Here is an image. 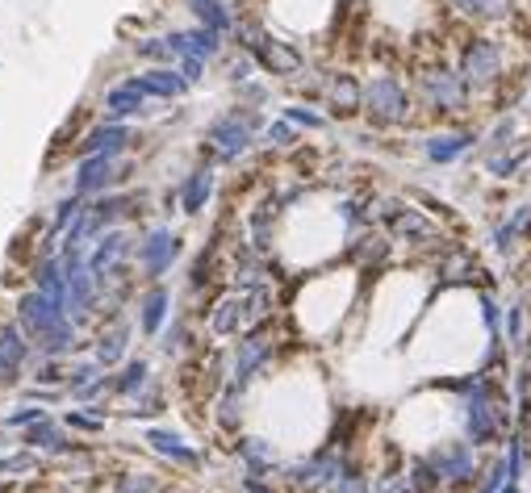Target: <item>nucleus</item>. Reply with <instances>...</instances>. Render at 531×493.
<instances>
[{"instance_id":"6e6552de","label":"nucleus","mask_w":531,"mask_h":493,"mask_svg":"<svg viewBox=\"0 0 531 493\" xmlns=\"http://www.w3.org/2000/svg\"><path fill=\"white\" fill-rule=\"evenodd\" d=\"M477 143H481L477 130H435V134H427L423 155L431 163H456V159H465Z\"/></svg>"},{"instance_id":"dca6fc26","label":"nucleus","mask_w":531,"mask_h":493,"mask_svg":"<svg viewBox=\"0 0 531 493\" xmlns=\"http://www.w3.org/2000/svg\"><path fill=\"white\" fill-rule=\"evenodd\" d=\"M289 122L310 126V130H314V126H322V122H318V113H310V109H302V105H293V109H289Z\"/></svg>"},{"instance_id":"20e7f679","label":"nucleus","mask_w":531,"mask_h":493,"mask_svg":"<svg viewBox=\"0 0 531 493\" xmlns=\"http://www.w3.org/2000/svg\"><path fill=\"white\" fill-rule=\"evenodd\" d=\"M440 5L473 30H511L527 21V0H440Z\"/></svg>"},{"instance_id":"0eeeda50","label":"nucleus","mask_w":531,"mask_h":493,"mask_svg":"<svg viewBox=\"0 0 531 493\" xmlns=\"http://www.w3.org/2000/svg\"><path fill=\"white\" fill-rule=\"evenodd\" d=\"M477 443H448V448H440L431 456L435 473H440L444 485H465L473 473H477Z\"/></svg>"},{"instance_id":"f257e3e1","label":"nucleus","mask_w":531,"mask_h":493,"mask_svg":"<svg viewBox=\"0 0 531 493\" xmlns=\"http://www.w3.org/2000/svg\"><path fill=\"white\" fill-rule=\"evenodd\" d=\"M456 72L465 76L473 97H502L506 76H511V46L498 38V30H473L465 26L456 42Z\"/></svg>"},{"instance_id":"ddd939ff","label":"nucleus","mask_w":531,"mask_h":493,"mask_svg":"<svg viewBox=\"0 0 531 493\" xmlns=\"http://www.w3.org/2000/svg\"><path fill=\"white\" fill-rule=\"evenodd\" d=\"M506 485V460H498V464H490V473L481 477V485H477V493H498Z\"/></svg>"},{"instance_id":"7ed1b4c3","label":"nucleus","mask_w":531,"mask_h":493,"mask_svg":"<svg viewBox=\"0 0 531 493\" xmlns=\"http://www.w3.org/2000/svg\"><path fill=\"white\" fill-rule=\"evenodd\" d=\"M414 105H419V101H414V92L398 76H389V72H381V76H373L364 84V117L373 126H381V130L406 126Z\"/></svg>"},{"instance_id":"f3484780","label":"nucleus","mask_w":531,"mask_h":493,"mask_svg":"<svg viewBox=\"0 0 531 493\" xmlns=\"http://www.w3.org/2000/svg\"><path fill=\"white\" fill-rule=\"evenodd\" d=\"M527 9H531V0H527Z\"/></svg>"},{"instance_id":"9b49d317","label":"nucleus","mask_w":531,"mask_h":493,"mask_svg":"<svg viewBox=\"0 0 531 493\" xmlns=\"http://www.w3.org/2000/svg\"><path fill=\"white\" fill-rule=\"evenodd\" d=\"M527 163H531V138H519V143H511L506 151H490L486 155V172L494 180H515Z\"/></svg>"},{"instance_id":"39448f33","label":"nucleus","mask_w":531,"mask_h":493,"mask_svg":"<svg viewBox=\"0 0 531 493\" xmlns=\"http://www.w3.org/2000/svg\"><path fill=\"white\" fill-rule=\"evenodd\" d=\"M385 226L394 234L398 243H410V247H444V234L435 230V222L414 205H389L385 209Z\"/></svg>"},{"instance_id":"9d476101","label":"nucleus","mask_w":531,"mask_h":493,"mask_svg":"<svg viewBox=\"0 0 531 493\" xmlns=\"http://www.w3.org/2000/svg\"><path fill=\"white\" fill-rule=\"evenodd\" d=\"M531 243V205H511L506 209V218L494 226V251L511 255L519 247Z\"/></svg>"},{"instance_id":"2eb2a0df","label":"nucleus","mask_w":531,"mask_h":493,"mask_svg":"<svg viewBox=\"0 0 531 493\" xmlns=\"http://www.w3.org/2000/svg\"><path fill=\"white\" fill-rule=\"evenodd\" d=\"M293 126H285V122H276V126H268V143H276V147H293Z\"/></svg>"},{"instance_id":"423d86ee","label":"nucleus","mask_w":531,"mask_h":493,"mask_svg":"<svg viewBox=\"0 0 531 493\" xmlns=\"http://www.w3.org/2000/svg\"><path fill=\"white\" fill-rule=\"evenodd\" d=\"M251 59H256L264 72H272V76H297V72L306 67V55L297 51L293 42H281V38H272V34H264V38L256 42Z\"/></svg>"},{"instance_id":"4468645a","label":"nucleus","mask_w":531,"mask_h":493,"mask_svg":"<svg viewBox=\"0 0 531 493\" xmlns=\"http://www.w3.org/2000/svg\"><path fill=\"white\" fill-rule=\"evenodd\" d=\"M506 335H511V343L523 339V305H511V310H506Z\"/></svg>"},{"instance_id":"1a4fd4ad","label":"nucleus","mask_w":531,"mask_h":493,"mask_svg":"<svg viewBox=\"0 0 531 493\" xmlns=\"http://www.w3.org/2000/svg\"><path fill=\"white\" fill-rule=\"evenodd\" d=\"M327 105L335 117H356L364 113V84L352 76V72H331L327 76Z\"/></svg>"},{"instance_id":"f8f14e48","label":"nucleus","mask_w":531,"mask_h":493,"mask_svg":"<svg viewBox=\"0 0 531 493\" xmlns=\"http://www.w3.org/2000/svg\"><path fill=\"white\" fill-rule=\"evenodd\" d=\"M477 310H481V322H486V331H490V339H498V326H502V310H498V301L481 289L477 293Z\"/></svg>"},{"instance_id":"f03ea898","label":"nucleus","mask_w":531,"mask_h":493,"mask_svg":"<svg viewBox=\"0 0 531 493\" xmlns=\"http://www.w3.org/2000/svg\"><path fill=\"white\" fill-rule=\"evenodd\" d=\"M414 101L431 117H460L473 109V88L465 84V76L456 72V63L444 59H427L414 72Z\"/></svg>"}]
</instances>
